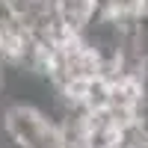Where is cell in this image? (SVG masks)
Instances as JSON below:
<instances>
[{
    "instance_id": "5",
    "label": "cell",
    "mask_w": 148,
    "mask_h": 148,
    "mask_svg": "<svg viewBox=\"0 0 148 148\" xmlns=\"http://www.w3.org/2000/svg\"><path fill=\"white\" fill-rule=\"evenodd\" d=\"M18 12H15V6L9 3V0H0V27L3 30H15L18 27Z\"/></svg>"
},
{
    "instance_id": "6",
    "label": "cell",
    "mask_w": 148,
    "mask_h": 148,
    "mask_svg": "<svg viewBox=\"0 0 148 148\" xmlns=\"http://www.w3.org/2000/svg\"><path fill=\"white\" fill-rule=\"evenodd\" d=\"M142 3V18H148V0H139Z\"/></svg>"
},
{
    "instance_id": "4",
    "label": "cell",
    "mask_w": 148,
    "mask_h": 148,
    "mask_svg": "<svg viewBox=\"0 0 148 148\" xmlns=\"http://www.w3.org/2000/svg\"><path fill=\"white\" fill-rule=\"evenodd\" d=\"M116 148H148V130L139 125V121H130V125L119 127Z\"/></svg>"
},
{
    "instance_id": "2",
    "label": "cell",
    "mask_w": 148,
    "mask_h": 148,
    "mask_svg": "<svg viewBox=\"0 0 148 148\" xmlns=\"http://www.w3.org/2000/svg\"><path fill=\"white\" fill-rule=\"evenodd\" d=\"M53 12H56V21L62 24L71 36H80L92 24V18H98L95 0H56Z\"/></svg>"
},
{
    "instance_id": "1",
    "label": "cell",
    "mask_w": 148,
    "mask_h": 148,
    "mask_svg": "<svg viewBox=\"0 0 148 148\" xmlns=\"http://www.w3.org/2000/svg\"><path fill=\"white\" fill-rule=\"evenodd\" d=\"M3 136L18 148H59L56 121L30 104L3 107Z\"/></svg>"
},
{
    "instance_id": "7",
    "label": "cell",
    "mask_w": 148,
    "mask_h": 148,
    "mask_svg": "<svg viewBox=\"0 0 148 148\" xmlns=\"http://www.w3.org/2000/svg\"><path fill=\"white\" fill-rule=\"evenodd\" d=\"M3 36H6V30H3V27H0V42H3Z\"/></svg>"
},
{
    "instance_id": "3",
    "label": "cell",
    "mask_w": 148,
    "mask_h": 148,
    "mask_svg": "<svg viewBox=\"0 0 148 148\" xmlns=\"http://www.w3.org/2000/svg\"><path fill=\"white\" fill-rule=\"evenodd\" d=\"M80 104L89 110V113H101V110L110 107V83L104 77H92L83 83V95H80Z\"/></svg>"
}]
</instances>
